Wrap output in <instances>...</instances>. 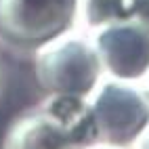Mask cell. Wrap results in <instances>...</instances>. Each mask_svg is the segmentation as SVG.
I'll return each instance as SVG.
<instances>
[{
  "label": "cell",
  "instance_id": "cell-9",
  "mask_svg": "<svg viewBox=\"0 0 149 149\" xmlns=\"http://www.w3.org/2000/svg\"><path fill=\"white\" fill-rule=\"evenodd\" d=\"M86 149H128V147H113V145H105V143H97V145H91Z\"/></svg>",
  "mask_w": 149,
  "mask_h": 149
},
{
  "label": "cell",
  "instance_id": "cell-8",
  "mask_svg": "<svg viewBox=\"0 0 149 149\" xmlns=\"http://www.w3.org/2000/svg\"><path fill=\"white\" fill-rule=\"evenodd\" d=\"M132 149H149V126H147V130L141 134V139L134 143V147Z\"/></svg>",
  "mask_w": 149,
  "mask_h": 149
},
{
  "label": "cell",
  "instance_id": "cell-3",
  "mask_svg": "<svg viewBox=\"0 0 149 149\" xmlns=\"http://www.w3.org/2000/svg\"><path fill=\"white\" fill-rule=\"evenodd\" d=\"M80 0H0V38L34 51L78 27Z\"/></svg>",
  "mask_w": 149,
  "mask_h": 149
},
{
  "label": "cell",
  "instance_id": "cell-5",
  "mask_svg": "<svg viewBox=\"0 0 149 149\" xmlns=\"http://www.w3.org/2000/svg\"><path fill=\"white\" fill-rule=\"evenodd\" d=\"M40 109L78 149H86L99 143L97 124L88 97L46 95L40 103Z\"/></svg>",
  "mask_w": 149,
  "mask_h": 149
},
{
  "label": "cell",
  "instance_id": "cell-1",
  "mask_svg": "<svg viewBox=\"0 0 149 149\" xmlns=\"http://www.w3.org/2000/svg\"><path fill=\"white\" fill-rule=\"evenodd\" d=\"M32 53L34 80L46 95L91 97L105 78L91 38L80 27L40 44Z\"/></svg>",
  "mask_w": 149,
  "mask_h": 149
},
{
  "label": "cell",
  "instance_id": "cell-6",
  "mask_svg": "<svg viewBox=\"0 0 149 149\" xmlns=\"http://www.w3.org/2000/svg\"><path fill=\"white\" fill-rule=\"evenodd\" d=\"M0 149H78L36 105L15 116L6 126Z\"/></svg>",
  "mask_w": 149,
  "mask_h": 149
},
{
  "label": "cell",
  "instance_id": "cell-4",
  "mask_svg": "<svg viewBox=\"0 0 149 149\" xmlns=\"http://www.w3.org/2000/svg\"><path fill=\"white\" fill-rule=\"evenodd\" d=\"M103 76L122 82H149V29L132 21H111L86 32Z\"/></svg>",
  "mask_w": 149,
  "mask_h": 149
},
{
  "label": "cell",
  "instance_id": "cell-10",
  "mask_svg": "<svg viewBox=\"0 0 149 149\" xmlns=\"http://www.w3.org/2000/svg\"><path fill=\"white\" fill-rule=\"evenodd\" d=\"M147 86H149V82H147Z\"/></svg>",
  "mask_w": 149,
  "mask_h": 149
},
{
  "label": "cell",
  "instance_id": "cell-7",
  "mask_svg": "<svg viewBox=\"0 0 149 149\" xmlns=\"http://www.w3.org/2000/svg\"><path fill=\"white\" fill-rule=\"evenodd\" d=\"M118 21H132L149 29V0H116Z\"/></svg>",
  "mask_w": 149,
  "mask_h": 149
},
{
  "label": "cell",
  "instance_id": "cell-2",
  "mask_svg": "<svg viewBox=\"0 0 149 149\" xmlns=\"http://www.w3.org/2000/svg\"><path fill=\"white\" fill-rule=\"evenodd\" d=\"M97 124L99 143L128 147L149 126V86L103 78L88 97Z\"/></svg>",
  "mask_w": 149,
  "mask_h": 149
}]
</instances>
